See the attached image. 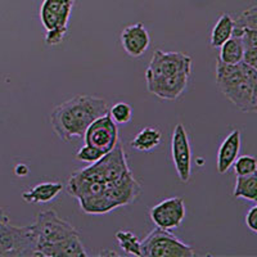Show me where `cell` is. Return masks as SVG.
Instances as JSON below:
<instances>
[{
  "label": "cell",
  "mask_w": 257,
  "mask_h": 257,
  "mask_svg": "<svg viewBox=\"0 0 257 257\" xmlns=\"http://www.w3.org/2000/svg\"><path fill=\"white\" fill-rule=\"evenodd\" d=\"M192 58L181 52L156 49L146 71L147 89L160 99L176 100L188 88Z\"/></svg>",
  "instance_id": "obj_1"
},
{
  "label": "cell",
  "mask_w": 257,
  "mask_h": 257,
  "mask_svg": "<svg viewBox=\"0 0 257 257\" xmlns=\"http://www.w3.org/2000/svg\"><path fill=\"white\" fill-rule=\"evenodd\" d=\"M108 112L107 100L95 95H75L57 105L50 114L54 134L64 142L84 137L95 118Z\"/></svg>",
  "instance_id": "obj_2"
},
{
  "label": "cell",
  "mask_w": 257,
  "mask_h": 257,
  "mask_svg": "<svg viewBox=\"0 0 257 257\" xmlns=\"http://www.w3.org/2000/svg\"><path fill=\"white\" fill-rule=\"evenodd\" d=\"M216 85L222 95L240 111H257V68L244 62L226 64L217 61Z\"/></svg>",
  "instance_id": "obj_3"
},
{
  "label": "cell",
  "mask_w": 257,
  "mask_h": 257,
  "mask_svg": "<svg viewBox=\"0 0 257 257\" xmlns=\"http://www.w3.org/2000/svg\"><path fill=\"white\" fill-rule=\"evenodd\" d=\"M38 257V239L31 225L17 226L0 207V257Z\"/></svg>",
  "instance_id": "obj_4"
},
{
  "label": "cell",
  "mask_w": 257,
  "mask_h": 257,
  "mask_svg": "<svg viewBox=\"0 0 257 257\" xmlns=\"http://www.w3.org/2000/svg\"><path fill=\"white\" fill-rule=\"evenodd\" d=\"M75 0H44L40 7V21L44 29L45 44L56 47L63 41L68 31V21Z\"/></svg>",
  "instance_id": "obj_5"
},
{
  "label": "cell",
  "mask_w": 257,
  "mask_h": 257,
  "mask_svg": "<svg viewBox=\"0 0 257 257\" xmlns=\"http://www.w3.org/2000/svg\"><path fill=\"white\" fill-rule=\"evenodd\" d=\"M142 256L144 257H193L196 251L192 245L181 242L176 235L156 226L141 240Z\"/></svg>",
  "instance_id": "obj_6"
},
{
  "label": "cell",
  "mask_w": 257,
  "mask_h": 257,
  "mask_svg": "<svg viewBox=\"0 0 257 257\" xmlns=\"http://www.w3.org/2000/svg\"><path fill=\"white\" fill-rule=\"evenodd\" d=\"M31 228L38 239V249L41 245L52 244L63 239L80 235L77 229L68 221L62 219L54 210H45L38 213Z\"/></svg>",
  "instance_id": "obj_7"
},
{
  "label": "cell",
  "mask_w": 257,
  "mask_h": 257,
  "mask_svg": "<svg viewBox=\"0 0 257 257\" xmlns=\"http://www.w3.org/2000/svg\"><path fill=\"white\" fill-rule=\"evenodd\" d=\"M85 144L99 149L100 152H111L118 143V128L117 123L111 118L109 113H104L98 117L84 133Z\"/></svg>",
  "instance_id": "obj_8"
},
{
  "label": "cell",
  "mask_w": 257,
  "mask_h": 257,
  "mask_svg": "<svg viewBox=\"0 0 257 257\" xmlns=\"http://www.w3.org/2000/svg\"><path fill=\"white\" fill-rule=\"evenodd\" d=\"M185 202L181 197L164 199L149 211V217L157 228L173 230L179 228L185 219Z\"/></svg>",
  "instance_id": "obj_9"
},
{
  "label": "cell",
  "mask_w": 257,
  "mask_h": 257,
  "mask_svg": "<svg viewBox=\"0 0 257 257\" xmlns=\"http://www.w3.org/2000/svg\"><path fill=\"white\" fill-rule=\"evenodd\" d=\"M171 155H173L178 178L183 183L189 181L192 175V148H190L187 130L181 123H178L174 128L173 139H171Z\"/></svg>",
  "instance_id": "obj_10"
},
{
  "label": "cell",
  "mask_w": 257,
  "mask_h": 257,
  "mask_svg": "<svg viewBox=\"0 0 257 257\" xmlns=\"http://www.w3.org/2000/svg\"><path fill=\"white\" fill-rule=\"evenodd\" d=\"M121 45L130 57H142L151 45V36L148 30L142 22L125 27L121 32Z\"/></svg>",
  "instance_id": "obj_11"
},
{
  "label": "cell",
  "mask_w": 257,
  "mask_h": 257,
  "mask_svg": "<svg viewBox=\"0 0 257 257\" xmlns=\"http://www.w3.org/2000/svg\"><path fill=\"white\" fill-rule=\"evenodd\" d=\"M88 252L85 251L80 235L63 239L61 242L52 244L41 245L38 249V257H86Z\"/></svg>",
  "instance_id": "obj_12"
},
{
  "label": "cell",
  "mask_w": 257,
  "mask_h": 257,
  "mask_svg": "<svg viewBox=\"0 0 257 257\" xmlns=\"http://www.w3.org/2000/svg\"><path fill=\"white\" fill-rule=\"evenodd\" d=\"M240 132L238 128H234L228 134V137L222 141L221 146L217 152L216 169L219 174L228 173L233 166L234 161L237 160L240 151Z\"/></svg>",
  "instance_id": "obj_13"
},
{
  "label": "cell",
  "mask_w": 257,
  "mask_h": 257,
  "mask_svg": "<svg viewBox=\"0 0 257 257\" xmlns=\"http://www.w3.org/2000/svg\"><path fill=\"white\" fill-rule=\"evenodd\" d=\"M62 189L63 184L61 181H45L22 193V198L27 203H48L56 199Z\"/></svg>",
  "instance_id": "obj_14"
},
{
  "label": "cell",
  "mask_w": 257,
  "mask_h": 257,
  "mask_svg": "<svg viewBox=\"0 0 257 257\" xmlns=\"http://www.w3.org/2000/svg\"><path fill=\"white\" fill-rule=\"evenodd\" d=\"M161 141H162V133L160 128L147 126L135 135L134 139L130 142V147L139 152H149L157 148Z\"/></svg>",
  "instance_id": "obj_15"
},
{
  "label": "cell",
  "mask_w": 257,
  "mask_h": 257,
  "mask_svg": "<svg viewBox=\"0 0 257 257\" xmlns=\"http://www.w3.org/2000/svg\"><path fill=\"white\" fill-rule=\"evenodd\" d=\"M234 29V20L228 13H222L216 24L213 26L212 32H211L210 44L212 48H220L225 41L229 40L233 35Z\"/></svg>",
  "instance_id": "obj_16"
},
{
  "label": "cell",
  "mask_w": 257,
  "mask_h": 257,
  "mask_svg": "<svg viewBox=\"0 0 257 257\" xmlns=\"http://www.w3.org/2000/svg\"><path fill=\"white\" fill-rule=\"evenodd\" d=\"M244 47L239 38L231 36L220 47L219 61L226 64H237L242 62Z\"/></svg>",
  "instance_id": "obj_17"
},
{
  "label": "cell",
  "mask_w": 257,
  "mask_h": 257,
  "mask_svg": "<svg viewBox=\"0 0 257 257\" xmlns=\"http://www.w3.org/2000/svg\"><path fill=\"white\" fill-rule=\"evenodd\" d=\"M234 198H244L256 202L257 199V175L251 174L245 176H237L233 190Z\"/></svg>",
  "instance_id": "obj_18"
},
{
  "label": "cell",
  "mask_w": 257,
  "mask_h": 257,
  "mask_svg": "<svg viewBox=\"0 0 257 257\" xmlns=\"http://www.w3.org/2000/svg\"><path fill=\"white\" fill-rule=\"evenodd\" d=\"M114 237H116L121 249H122L125 253L142 257L141 240L138 239V237L134 233H132V231L128 230H118Z\"/></svg>",
  "instance_id": "obj_19"
},
{
  "label": "cell",
  "mask_w": 257,
  "mask_h": 257,
  "mask_svg": "<svg viewBox=\"0 0 257 257\" xmlns=\"http://www.w3.org/2000/svg\"><path fill=\"white\" fill-rule=\"evenodd\" d=\"M244 29L257 30V6H251L234 20V31Z\"/></svg>",
  "instance_id": "obj_20"
},
{
  "label": "cell",
  "mask_w": 257,
  "mask_h": 257,
  "mask_svg": "<svg viewBox=\"0 0 257 257\" xmlns=\"http://www.w3.org/2000/svg\"><path fill=\"white\" fill-rule=\"evenodd\" d=\"M108 113L117 125H125L132 120L133 108L128 103L117 102L116 104L112 105L111 109H108Z\"/></svg>",
  "instance_id": "obj_21"
},
{
  "label": "cell",
  "mask_w": 257,
  "mask_h": 257,
  "mask_svg": "<svg viewBox=\"0 0 257 257\" xmlns=\"http://www.w3.org/2000/svg\"><path fill=\"white\" fill-rule=\"evenodd\" d=\"M231 167H234V171H235L237 176L251 175V174H256L257 161L252 156H240V157H237V160L234 161Z\"/></svg>",
  "instance_id": "obj_22"
},
{
  "label": "cell",
  "mask_w": 257,
  "mask_h": 257,
  "mask_svg": "<svg viewBox=\"0 0 257 257\" xmlns=\"http://www.w3.org/2000/svg\"><path fill=\"white\" fill-rule=\"evenodd\" d=\"M103 156H104V153L100 152L99 149H96L94 148V147L85 144L84 147H81V148L77 151L75 157H76V160L80 161V162H85V164H94V162H96L98 160H100Z\"/></svg>",
  "instance_id": "obj_23"
},
{
  "label": "cell",
  "mask_w": 257,
  "mask_h": 257,
  "mask_svg": "<svg viewBox=\"0 0 257 257\" xmlns=\"http://www.w3.org/2000/svg\"><path fill=\"white\" fill-rule=\"evenodd\" d=\"M245 225L249 230L257 233V206H252L248 212L245 213Z\"/></svg>",
  "instance_id": "obj_24"
},
{
  "label": "cell",
  "mask_w": 257,
  "mask_h": 257,
  "mask_svg": "<svg viewBox=\"0 0 257 257\" xmlns=\"http://www.w3.org/2000/svg\"><path fill=\"white\" fill-rule=\"evenodd\" d=\"M30 169L26 164H18L17 166L15 167V174L18 176V178H25V176L29 175Z\"/></svg>",
  "instance_id": "obj_25"
},
{
  "label": "cell",
  "mask_w": 257,
  "mask_h": 257,
  "mask_svg": "<svg viewBox=\"0 0 257 257\" xmlns=\"http://www.w3.org/2000/svg\"><path fill=\"white\" fill-rule=\"evenodd\" d=\"M105 254H109V256H118V253L114 251H102L99 253V256H105Z\"/></svg>",
  "instance_id": "obj_26"
}]
</instances>
